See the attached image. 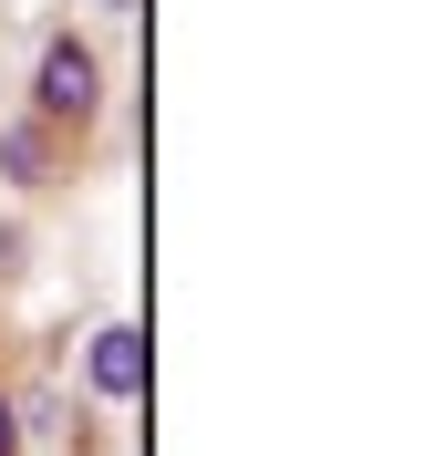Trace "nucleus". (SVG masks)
Returning <instances> with one entry per match:
<instances>
[{
  "label": "nucleus",
  "instance_id": "obj_1",
  "mask_svg": "<svg viewBox=\"0 0 445 456\" xmlns=\"http://www.w3.org/2000/svg\"><path fill=\"white\" fill-rule=\"evenodd\" d=\"M93 104H104V62H93V42L53 31L42 62H31V114H42V125H93Z\"/></svg>",
  "mask_w": 445,
  "mask_h": 456
},
{
  "label": "nucleus",
  "instance_id": "obj_5",
  "mask_svg": "<svg viewBox=\"0 0 445 456\" xmlns=\"http://www.w3.org/2000/svg\"><path fill=\"white\" fill-rule=\"evenodd\" d=\"M93 11H135V0H93Z\"/></svg>",
  "mask_w": 445,
  "mask_h": 456
},
{
  "label": "nucleus",
  "instance_id": "obj_2",
  "mask_svg": "<svg viewBox=\"0 0 445 456\" xmlns=\"http://www.w3.org/2000/svg\"><path fill=\"white\" fill-rule=\"evenodd\" d=\"M84 373H93V395H104V404H135V395H145V332H135V322H104L93 353H84Z\"/></svg>",
  "mask_w": 445,
  "mask_h": 456
},
{
  "label": "nucleus",
  "instance_id": "obj_4",
  "mask_svg": "<svg viewBox=\"0 0 445 456\" xmlns=\"http://www.w3.org/2000/svg\"><path fill=\"white\" fill-rule=\"evenodd\" d=\"M0 456H21V404L0 395Z\"/></svg>",
  "mask_w": 445,
  "mask_h": 456
},
{
  "label": "nucleus",
  "instance_id": "obj_3",
  "mask_svg": "<svg viewBox=\"0 0 445 456\" xmlns=\"http://www.w3.org/2000/svg\"><path fill=\"white\" fill-rule=\"evenodd\" d=\"M0 176H11V187L42 176V125H0Z\"/></svg>",
  "mask_w": 445,
  "mask_h": 456
}]
</instances>
